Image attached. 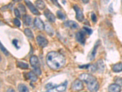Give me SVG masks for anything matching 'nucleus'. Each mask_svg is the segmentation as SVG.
I'll use <instances>...</instances> for the list:
<instances>
[{
  "label": "nucleus",
  "mask_w": 122,
  "mask_h": 92,
  "mask_svg": "<svg viewBox=\"0 0 122 92\" xmlns=\"http://www.w3.org/2000/svg\"><path fill=\"white\" fill-rule=\"evenodd\" d=\"M100 44H101V42H100V40H97V42H96L94 46V47L93 48V49L92 50L91 53H90V56H89V58H90V60H92L94 59L96 53H97V50L98 47V46L100 45Z\"/></svg>",
  "instance_id": "10"
},
{
  "label": "nucleus",
  "mask_w": 122,
  "mask_h": 92,
  "mask_svg": "<svg viewBox=\"0 0 122 92\" xmlns=\"http://www.w3.org/2000/svg\"><path fill=\"white\" fill-rule=\"evenodd\" d=\"M25 18H24V22L26 25H30L31 24L32 19L31 17L29 15H25Z\"/></svg>",
  "instance_id": "20"
},
{
  "label": "nucleus",
  "mask_w": 122,
  "mask_h": 92,
  "mask_svg": "<svg viewBox=\"0 0 122 92\" xmlns=\"http://www.w3.org/2000/svg\"><path fill=\"white\" fill-rule=\"evenodd\" d=\"M97 64H98L97 68L100 70V71H101V72H103V70H104V63H103V62L102 61V60H98V63H97Z\"/></svg>",
  "instance_id": "21"
},
{
  "label": "nucleus",
  "mask_w": 122,
  "mask_h": 92,
  "mask_svg": "<svg viewBox=\"0 0 122 92\" xmlns=\"http://www.w3.org/2000/svg\"><path fill=\"white\" fill-rule=\"evenodd\" d=\"M109 12H113L112 4H111V6H109Z\"/></svg>",
  "instance_id": "35"
},
{
  "label": "nucleus",
  "mask_w": 122,
  "mask_h": 92,
  "mask_svg": "<svg viewBox=\"0 0 122 92\" xmlns=\"http://www.w3.org/2000/svg\"><path fill=\"white\" fill-rule=\"evenodd\" d=\"M12 43L17 48L18 47H17V46H18V40H17L16 39H14V40L12 41Z\"/></svg>",
  "instance_id": "34"
},
{
  "label": "nucleus",
  "mask_w": 122,
  "mask_h": 92,
  "mask_svg": "<svg viewBox=\"0 0 122 92\" xmlns=\"http://www.w3.org/2000/svg\"><path fill=\"white\" fill-rule=\"evenodd\" d=\"M67 82H65L61 84V85H57V86H56L55 87L56 90L58 92H64V91L66 90V88H67Z\"/></svg>",
  "instance_id": "14"
},
{
  "label": "nucleus",
  "mask_w": 122,
  "mask_h": 92,
  "mask_svg": "<svg viewBox=\"0 0 122 92\" xmlns=\"http://www.w3.org/2000/svg\"><path fill=\"white\" fill-rule=\"evenodd\" d=\"M34 73H36V74H37V75H40L41 74V71H40V68L34 69Z\"/></svg>",
  "instance_id": "33"
},
{
  "label": "nucleus",
  "mask_w": 122,
  "mask_h": 92,
  "mask_svg": "<svg viewBox=\"0 0 122 92\" xmlns=\"http://www.w3.org/2000/svg\"><path fill=\"white\" fill-rule=\"evenodd\" d=\"M74 9L76 11V18L79 22H82L84 20V15L81 9L78 7L77 5H74L73 6Z\"/></svg>",
  "instance_id": "3"
},
{
  "label": "nucleus",
  "mask_w": 122,
  "mask_h": 92,
  "mask_svg": "<svg viewBox=\"0 0 122 92\" xmlns=\"http://www.w3.org/2000/svg\"><path fill=\"white\" fill-rule=\"evenodd\" d=\"M13 1L15 2H18V1H21V0H13Z\"/></svg>",
  "instance_id": "39"
},
{
  "label": "nucleus",
  "mask_w": 122,
  "mask_h": 92,
  "mask_svg": "<svg viewBox=\"0 0 122 92\" xmlns=\"http://www.w3.org/2000/svg\"><path fill=\"white\" fill-rule=\"evenodd\" d=\"M48 66L52 69L56 70L63 67L65 63L64 56L56 52H49L46 57Z\"/></svg>",
  "instance_id": "1"
},
{
  "label": "nucleus",
  "mask_w": 122,
  "mask_h": 92,
  "mask_svg": "<svg viewBox=\"0 0 122 92\" xmlns=\"http://www.w3.org/2000/svg\"><path fill=\"white\" fill-rule=\"evenodd\" d=\"M14 23L18 27H20V25H21V23H20V20L17 18H14Z\"/></svg>",
  "instance_id": "27"
},
{
  "label": "nucleus",
  "mask_w": 122,
  "mask_h": 92,
  "mask_svg": "<svg viewBox=\"0 0 122 92\" xmlns=\"http://www.w3.org/2000/svg\"><path fill=\"white\" fill-rule=\"evenodd\" d=\"M82 1L84 3H86V4H87V3H88L89 2V0H82Z\"/></svg>",
  "instance_id": "37"
},
{
  "label": "nucleus",
  "mask_w": 122,
  "mask_h": 92,
  "mask_svg": "<svg viewBox=\"0 0 122 92\" xmlns=\"http://www.w3.org/2000/svg\"><path fill=\"white\" fill-rule=\"evenodd\" d=\"M46 32H47L50 35L53 34V29H52L51 27H50L49 25H46Z\"/></svg>",
  "instance_id": "23"
},
{
  "label": "nucleus",
  "mask_w": 122,
  "mask_h": 92,
  "mask_svg": "<svg viewBox=\"0 0 122 92\" xmlns=\"http://www.w3.org/2000/svg\"><path fill=\"white\" fill-rule=\"evenodd\" d=\"M57 16L59 18H60V19H62V20L64 19V18H65V15H64V14H63L62 12L59 11H58L57 12Z\"/></svg>",
  "instance_id": "24"
},
{
  "label": "nucleus",
  "mask_w": 122,
  "mask_h": 92,
  "mask_svg": "<svg viewBox=\"0 0 122 92\" xmlns=\"http://www.w3.org/2000/svg\"><path fill=\"white\" fill-rule=\"evenodd\" d=\"M46 88L48 90H53V88H55L56 86H54L52 83H48L46 85Z\"/></svg>",
  "instance_id": "26"
},
{
  "label": "nucleus",
  "mask_w": 122,
  "mask_h": 92,
  "mask_svg": "<svg viewBox=\"0 0 122 92\" xmlns=\"http://www.w3.org/2000/svg\"><path fill=\"white\" fill-rule=\"evenodd\" d=\"M24 33H25V35L28 38H30V39H33L34 38V34L32 33V32L31 31L30 29L29 28H26V29L24 30Z\"/></svg>",
  "instance_id": "18"
},
{
  "label": "nucleus",
  "mask_w": 122,
  "mask_h": 92,
  "mask_svg": "<svg viewBox=\"0 0 122 92\" xmlns=\"http://www.w3.org/2000/svg\"><path fill=\"white\" fill-rule=\"evenodd\" d=\"M84 85L82 81L80 80H76L72 84V89L75 91H79L83 89Z\"/></svg>",
  "instance_id": "5"
},
{
  "label": "nucleus",
  "mask_w": 122,
  "mask_h": 92,
  "mask_svg": "<svg viewBox=\"0 0 122 92\" xmlns=\"http://www.w3.org/2000/svg\"><path fill=\"white\" fill-rule=\"evenodd\" d=\"M28 77L32 82H36L37 80V77L34 72H29L28 73Z\"/></svg>",
  "instance_id": "17"
},
{
  "label": "nucleus",
  "mask_w": 122,
  "mask_h": 92,
  "mask_svg": "<svg viewBox=\"0 0 122 92\" xmlns=\"http://www.w3.org/2000/svg\"><path fill=\"white\" fill-rule=\"evenodd\" d=\"M35 4L36 7L40 10H43L45 8V4L42 0H37L35 2Z\"/></svg>",
  "instance_id": "15"
},
{
  "label": "nucleus",
  "mask_w": 122,
  "mask_h": 92,
  "mask_svg": "<svg viewBox=\"0 0 122 92\" xmlns=\"http://www.w3.org/2000/svg\"><path fill=\"white\" fill-rule=\"evenodd\" d=\"M7 92H15L14 91V89H12V88H9L7 90Z\"/></svg>",
  "instance_id": "36"
},
{
  "label": "nucleus",
  "mask_w": 122,
  "mask_h": 92,
  "mask_svg": "<svg viewBox=\"0 0 122 92\" xmlns=\"http://www.w3.org/2000/svg\"><path fill=\"white\" fill-rule=\"evenodd\" d=\"M17 65H18V67H20L21 69H28V64L26 63H23V62H17Z\"/></svg>",
  "instance_id": "22"
},
{
  "label": "nucleus",
  "mask_w": 122,
  "mask_h": 92,
  "mask_svg": "<svg viewBox=\"0 0 122 92\" xmlns=\"http://www.w3.org/2000/svg\"><path fill=\"white\" fill-rule=\"evenodd\" d=\"M84 29L85 30L86 33H87L88 34H91L92 33V30L90 28H87V27H84Z\"/></svg>",
  "instance_id": "30"
},
{
  "label": "nucleus",
  "mask_w": 122,
  "mask_h": 92,
  "mask_svg": "<svg viewBox=\"0 0 122 92\" xmlns=\"http://www.w3.org/2000/svg\"><path fill=\"white\" fill-rule=\"evenodd\" d=\"M18 8L20 9V11L22 12L23 13H25V12H26V9H25V6H24L23 4H18Z\"/></svg>",
  "instance_id": "28"
},
{
  "label": "nucleus",
  "mask_w": 122,
  "mask_h": 92,
  "mask_svg": "<svg viewBox=\"0 0 122 92\" xmlns=\"http://www.w3.org/2000/svg\"><path fill=\"white\" fill-rule=\"evenodd\" d=\"M85 34H86V31H80L79 32H78L76 34V39L77 41L79 42V43L82 44H84L85 42H86V38H85Z\"/></svg>",
  "instance_id": "4"
},
{
  "label": "nucleus",
  "mask_w": 122,
  "mask_h": 92,
  "mask_svg": "<svg viewBox=\"0 0 122 92\" xmlns=\"http://www.w3.org/2000/svg\"><path fill=\"white\" fill-rule=\"evenodd\" d=\"M112 70L113 71L115 72V73H118L122 71V63H118L117 64H114L112 66Z\"/></svg>",
  "instance_id": "16"
},
{
  "label": "nucleus",
  "mask_w": 122,
  "mask_h": 92,
  "mask_svg": "<svg viewBox=\"0 0 122 92\" xmlns=\"http://www.w3.org/2000/svg\"><path fill=\"white\" fill-rule=\"evenodd\" d=\"M14 13H15V16H16L17 18H20L21 15H20V13L19 11H18L17 9H14Z\"/></svg>",
  "instance_id": "29"
},
{
  "label": "nucleus",
  "mask_w": 122,
  "mask_h": 92,
  "mask_svg": "<svg viewBox=\"0 0 122 92\" xmlns=\"http://www.w3.org/2000/svg\"><path fill=\"white\" fill-rule=\"evenodd\" d=\"M64 25L65 27H69L71 28H77L78 27V25L77 23L72 20H68L64 22Z\"/></svg>",
  "instance_id": "13"
},
{
  "label": "nucleus",
  "mask_w": 122,
  "mask_h": 92,
  "mask_svg": "<svg viewBox=\"0 0 122 92\" xmlns=\"http://www.w3.org/2000/svg\"><path fill=\"white\" fill-rule=\"evenodd\" d=\"M30 63L32 65L34 69L40 68V63H39V59L36 56H32L30 58Z\"/></svg>",
  "instance_id": "6"
},
{
  "label": "nucleus",
  "mask_w": 122,
  "mask_h": 92,
  "mask_svg": "<svg viewBox=\"0 0 122 92\" xmlns=\"http://www.w3.org/2000/svg\"><path fill=\"white\" fill-rule=\"evenodd\" d=\"M109 92H120L121 91V87L118 84H111L108 87Z\"/></svg>",
  "instance_id": "12"
},
{
  "label": "nucleus",
  "mask_w": 122,
  "mask_h": 92,
  "mask_svg": "<svg viewBox=\"0 0 122 92\" xmlns=\"http://www.w3.org/2000/svg\"><path fill=\"white\" fill-rule=\"evenodd\" d=\"M44 14L45 15V17H46L48 21L50 22H54L56 20V17L54 16V14L53 13H51L50 12V11L49 9H46L45 11Z\"/></svg>",
  "instance_id": "9"
},
{
  "label": "nucleus",
  "mask_w": 122,
  "mask_h": 92,
  "mask_svg": "<svg viewBox=\"0 0 122 92\" xmlns=\"http://www.w3.org/2000/svg\"><path fill=\"white\" fill-rule=\"evenodd\" d=\"M34 25L35 26L40 30H43L45 29V27L43 22L39 18H36L34 20Z\"/></svg>",
  "instance_id": "11"
},
{
  "label": "nucleus",
  "mask_w": 122,
  "mask_h": 92,
  "mask_svg": "<svg viewBox=\"0 0 122 92\" xmlns=\"http://www.w3.org/2000/svg\"><path fill=\"white\" fill-rule=\"evenodd\" d=\"M0 45H1V50L2 52H3V53H4L5 55L8 56L9 55V52H7V50H6L5 48H4V47L3 46V44H2L1 43L0 44Z\"/></svg>",
  "instance_id": "25"
},
{
  "label": "nucleus",
  "mask_w": 122,
  "mask_h": 92,
  "mask_svg": "<svg viewBox=\"0 0 122 92\" xmlns=\"http://www.w3.org/2000/svg\"><path fill=\"white\" fill-rule=\"evenodd\" d=\"M51 1L53 3V4H54L56 6H57V7H59V8H61V6H60V4H59L58 1H57V0H51Z\"/></svg>",
  "instance_id": "31"
},
{
  "label": "nucleus",
  "mask_w": 122,
  "mask_h": 92,
  "mask_svg": "<svg viewBox=\"0 0 122 92\" xmlns=\"http://www.w3.org/2000/svg\"><path fill=\"white\" fill-rule=\"evenodd\" d=\"M53 92V90H48L46 91V92Z\"/></svg>",
  "instance_id": "38"
},
{
  "label": "nucleus",
  "mask_w": 122,
  "mask_h": 92,
  "mask_svg": "<svg viewBox=\"0 0 122 92\" xmlns=\"http://www.w3.org/2000/svg\"><path fill=\"white\" fill-rule=\"evenodd\" d=\"M18 89L19 92H29V90L26 86L24 84H20Z\"/></svg>",
  "instance_id": "19"
},
{
  "label": "nucleus",
  "mask_w": 122,
  "mask_h": 92,
  "mask_svg": "<svg viewBox=\"0 0 122 92\" xmlns=\"http://www.w3.org/2000/svg\"><path fill=\"white\" fill-rule=\"evenodd\" d=\"M91 18L93 22H97V16H96V15L94 13H92Z\"/></svg>",
  "instance_id": "32"
},
{
  "label": "nucleus",
  "mask_w": 122,
  "mask_h": 92,
  "mask_svg": "<svg viewBox=\"0 0 122 92\" xmlns=\"http://www.w3.org/2000/svg\"><path fill=\"white\" fill-rule=\"evenodd\" d=\"M25 1L29 10L32 12V13H33L34 15H39V12L38 11V10L37 9L36 7H34V6L29 1V0H25Z\"/></svg>",
  "instance_id": "8"
},
{
  "label": "nucleus",
  "mask_w": 122,
  "mask_h": 92,
  "mask_svg": "<svg viewBox=\"0 0 122 92\" xmlns=\"http://www.w3.org/2000/svg\"><path fill=\"white\" fill-rule=\"evenodd\" d=\"M36 40L39 46L41 47H45L48 44L47 39L43 38V36H39L37 37Z\"/></svg>",
  "instance_id": "7"
},
{
  "label": "nucleus",
  "mask_w": 122,
  "mask_h": 92,
  "mask_svg": "<svg viewBox=\"0 0 122 92\" xmlns=\"http://www.w3.org/2000/svg\"><path fill=\"white\" fill-rule=\"evenodd\" d=\"M79 78L81 80H83L87 84V88L90 92H97L99 88V84L94 76L87 73H83L79 75Z\"/></svg>",
  "instance_id": "2"
}]
</instances>
